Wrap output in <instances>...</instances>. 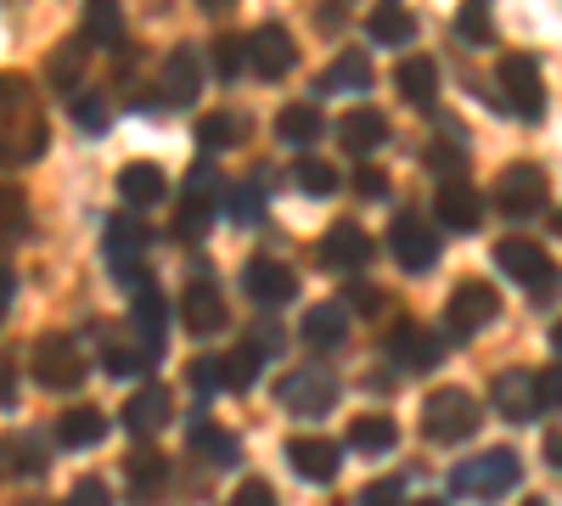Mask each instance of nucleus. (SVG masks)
I'll return each mask as SVG.
<instances>
[{
  "mask_svg": "<svg viewBox=\"0 0 562 506\" xmlns=\"http://www.w3.org/2000/svg\"><path fill=\"white\" fill-rule=\"evenodd\" d=\"M0 135H7V164H34L45 153V119L29 97V85L12 74L7 79V102H0Z\"/></svg>",
  "mask_w": 562,
  "mask_h": 506,
  "instance_id": "obj_1",
  "label": "nucleus"
},
{
  "mask_svg": "<svg viewBox=\"0 0 562 506\" xmlns=\"http://www.w3.org/2000/svg\"><path fill=\"white\" fill-rule=\"evenodd\" d=\"M484 423V405L467 389H434L428 405H422V434L434 445H467Z\"/></svg>",
  "mask_w": 562,
  "mask_h": 506,
  "instance_id": "obj_2",
  "label": "nucleus"
},
{
  "mask_svg": "<svg viewBox=\"0 0 562 506\" xmlns=\"http://www.w3.org/2000/svg\"><path fill=\"white\" fill-rule=\"evenodd\" d=\"M518 479H524V462L506 445H495L450 473V495H506V490H518Z\"/></svg>",
  "mask_w": 562,
  "mask_h": 506,
  "instance_id": "obj_3",
  "label": "nucleus"
},
{
  "mask_svg": "<svg viewBox=\"0 0 562 506\" xmlns=\"http://www.w3.org/2000/svg\"><path fill=\"white\" fill-rule=\"evenodd\" d=\"M495 85H501V108L506 113H518L524 124H540L546 119V79H540V63L535 57H506L501 63V74H495Z\"/></svg>",
  "mask_w": 562,
  "mask_h": 506,
  "instance_id": "obj_4",
  "label": "nucleus"
},
{
  "mask_svg": "<svg viewBox=\"0 0 562 506\" xmlns=\"http://www.w3.org/2000/svg\"><path fill=\"white\" fill-rule=\"evenodd\" d=\"M220 214V175L214 164H192V175H186V187H180V214H175V237H203L209 232V220Z\"/></svg>",
  "mask_w": 562,
  "mask_h": 506,
  "instance_id": "obj_5",
  "label": "nucleus"
},
{
  "mask_svg": "<svg viewBox=\"0 0 562 506\" xmlns=\"http://www.w3.org/2000/svg\"><path fill=\"white\" fill-rule=\"evenodd\" d=\"M29 366H34V383L52 389V394H74V389L85 383V355H79V344H68L63 333H45V338L34 344Z\"/></svg>",
  "mask_w": 562,
  "mask_h": 506,
  "instance_id": "obj_6",
  "label": "nucleus"
},
{
  "mask_svg": "<svg viewBox=\"0 0 562 506\" xmlns=\"http://www.w3.org/2000/svg\"><path fill=\"white\" fill-rule=\"evenodd\" d=\"M276 400L293 411V417H326V411L338 405V378L326 372V366H299V372H288L276 383Z\"/></svg>",
  "mask_w": 562,
  "mask_h": 506,
  "instance_id": "obj_7",
  "label": "nucleus"
},
{
  "mask_svg": "<svg viewBox=\"0 0 562 506\" xmlns=\"http://www.w3.org/2000/svg\"><path fill=\"white\" fill-rule=\"evenodd\" d=\"M147 225L140 220H130V214H119V220H108V237H102V254H108V265H113V276L135 293V288H147V265H140V254H147Z\"/></svg>",
  "mask_w": 562,
  "mask_h": 506,
  "instance_id": "obj_8",
  "label": "nucleus"
},
{
  "mask_svg": "<svg viewBox=\"0 0 562 506\" xmlns=\"http://www.w3.org/2000/svg\"><path fill=\"white\" fill-rule=\"evenodd\" d=\"M495 209L506 220H535L546 209V169L540 164H506L495 175Z\"/></svg>",
  "mask_w": 562,
  "mask_h": 506,
  "instance_id": "obj_9",
  "label": "nucleus"
},
{
  "mask_svg": "<svg viewBox=\"0 0 562 506\" xmlns=\"http://www.w3.org/2000/svg\"><path fill=\"white\" fill-rule=\"evenodd\" d=\"M495 315H501V293L490 282H461L450 293V304H445V327H450V338H473V333L490 327Z\"/></svg>",
  "mask_w": 562,
  "mask_h": 506,
  "instance_id": "obj_10",
  "label": "nucleus"
},
{
  "mask_svg": "<svg viewBox=\"0 0 562 506\" xmlns=\"http://www.w3.org/2000/svg\"><path fill=\"white\" fill-rule=\"evenodd\" d=\"M389 248H394V259L411 270V276H428L434 265H439V254H445V243H439V232L422 214H400L394 220V232H389Z\"/></svg>",
  "mask_w": 562,
  "mask_h": 506,
  "instance_id": "obj_11",
  "label": "nucleus"
},
{
  "mask_svg": "<svg viewBox=\"0 0 562 506\" xmlns=\"http://www.w3.org/2000/svg\"><path fill=\"white\" fill-rule=\"evenodd\" d=\"M434 220L445 225V232H479L484 220V198L467 175H445L439 192H434Z\"/></svg>",
  "mask_w": 562,
  "mask_h": 506,
  "instance_id": "obj_12",
  "label": "nucleus"
},
{
  "mask_svg": "<svg viewBox=\"0 0 562 506\" xmlns=\"http://www.w3.org/2000/svg\"><path fill=\"white\" fill-rule=\"evenodd\" d=\"M490 405H495V417L501 423H535L540 411H546V394H540V378H529V372H501L495 378V389H490Z\"/></svg>",
  "mask_w": 562,
  "mask_h": 506,
  "instance_id": "obj_13",
  "label": "nucleus"
},
{
  "mask_svg": "<svg viewBox=\"0 0 562 506\" xmlns=\"http://www.w3.org/2000/svg\"><path fill=\"white\" fill-rule=\"evenodd\" d=\"M243 293L259 310H281V304H293L299 276H293V265H281V259H248L243 265Z\"/></svg>",
  "mask_w": 562,
  "mask_h": 506,
  "instance_id": "obj_14",
  "label": "nucleus"
},
{
  "mask_svg": "<svg viewBox=\"0 0 562 506\" xmlns=\"http://www.w3.org/2000/svg\"><path fill=\"white\" fill-rule=\"evenodd\" d=\"M158 90H164L169 108H192L203 97V52L198 45H175L164 74H158Z\"/></svg>",
  "mask_w": 562,
  "mask_h": 506,
  "instance_id": "obj_15",
  "label": "nucleus"
},
{
  "mask_svg": "<svg viewBox=\"0 0 562 506\" xmlns=\"http://www.w3.org/2000/svg\"><path fill=\"white\" fill-rule=\"evenodd\" d=\"M495 265H501V276H512V282H524L529 293H546L551 288V259H546V248L540 243H524V237H506L501 248H495Z\"/></svg>",
  "mask_w": 562,
  "mask_h": 506,
  "instance_id": "obj_16",
  "label": "nucleus"
},
{
  "mask_svg": "<svg viewBox=\"0 0 562 506\" xmlns=\"http://www.w3.org/2000/svg\"><path fill=\"white\" fill-rule=\"evenodd\" d=\"M315 259L326 265V270H366L371 259H378V243H371L355 220H338L333 232L321 237V248H315Z\"/></svg>",
  "mask_w": 562,
  "mask_h": 506,
  "instance_id": "obj_17",
  "label": "nucleus"
},
{
  "mask_svg": "<svg viewBox=\"0 0 562 506\" xmlns=\"http://www.w3.org/2000/svg\"><path fill=\"white\" fill-rule=\"evenodd\" d=\"M180 321L192 327L198 338H209V333H220L225 327V299H220V288H214V276L209 270H192V282H186V299H180Z\"/></svg>",
  "mask_w": 562,
  "mask_h": 506,
  "instance_id": "obj_18",
  "label": "nucleus"
},
{
  "mask_svg": "<svg viewBox=\"0 0 562 506\" xmlns=\"http://www.w3.org/2000/svg\"><path fill=\"white\" fill-rule=\"evenodd\" d=\"M439 338L428 327H416V321H394V333H389V360L400 366V372H434L439 366Z\"/></svg>",
  "mask_w": 562,
  "mask_h": 506,
  "instance_id": "obj_19",
  "label": "nucleus"
},
{
  "mask_svg": "<svg viewBox=\"0 0 562 506\" xmlns=\"http://www.w3.org/2000/svg\"><path fill=\"white\" fill-rule=\"evenodd\" d=\"M248 52H254V74L259 79H281V74H293V63H299V52H293V34L281 29V23H259L254 34H248Z\"/></svg>",
  "mask_w": 562,
  "mask_h": 506,
  "instance_id": "obj_20",
  "label": "nucleus"
},
{
  "mask_svg": "<svg viewBox=\"0 0 562 506\" xmlns=\"http://www.w3.org/2000/svg\"><path fill=\"white\" fill-rule=\"evenodd\" d=\"M130 321H135V338L153 349V360H164V349H169V299H164L153 282H147V288H135Z\"/></svg>",
  "mask_w": 562,
  "mask_h": 506,
  "instance_id": "obj_21",
  "label": "nucleus"
},
{
  "mask_svg": "<svg viewBox=\"0 0 562 506\" xmlns=\"http://www.w3.org/2000/svg\"><path fill=\"white\" fill-rule=\"evenodd\" d=\"M288 468L304 479V484H333L338 479V468H344V456H338V445L333 439H288Z\"/></svg>",
  "mask_w": 562,
  "mask_h": 506,
  "instance_id": "obj_22",
  "label": "nucleus"
},
{
  "mask_svg": "<svg viewBox=\"0 0 562 506\" xmlns=\"http://www.w3.org/2000/svg\"><path fill=\"white\" fill-rule=\"evenodd\" d=\"M169 417H175V405H169V389H164V383L135 389V394H130V405H124V428H130L135 439L164 434V428H169Z\"/></svg>",
  "mask_w": 562,
  "mask_h": 506,
  "instance_id": "obj_23",
  "label": "nucleus"
},
{
  "mask_svg": "<svg viewBox=\"0 0 562 506\" xmlns=\"http://www.w3.org/2000/svg\"><path fill=\"white\" fill-rule=\"evenodd\" d=\"M389 142V119L383 113H371V108H355V113H344L338 119V147L344 153H355V158H371Z\"/></svg>",
  "mask_w": 562,
  "mask_h": 506,
  "instance_id": "obj_24",
  "label": "nucleus"
},
{
  "mask_svg": "<svg viewBox=\"0 0 562 506\" xmlns=\"http://www.w3.org/2000/svg\"><path fill=\"white\" fill-rule=\"evenodd\" d=\"M299 338H304L310 349H321V355L344 349V344H349V310H344V304H315V310L304 315Z\"/></svg>",
  "mask_w": 562,
  "mask_h": 506,
  "instance_id": "obj_25",
  "label": "nucleus"
},
{
  "mask_svg": "<svg viewBox=\"0 0 562 506\" xmlns=\"http://www.w3.org/2000/svg\"><path fill=\"white\" fill-rule=\"evenodd\" d=\"M119 198L130 203V209H153V203H164L169 198V180H164V169L158 164H124L119 169Z\"/></svg>",
  "mask_w": 562,
  "mask_h": 506,
  "instance_id": "obj_26",
  "label": "nucleus"
},
{
  "mask_svg": "<svg viewBox=\"0 0 562 506\" xmlns=\"http://www.w3.org/2000/svg\"><path fill=\"white\" fill-rule=\"evenodd\" d=\"M124 484H130V495H140V501L158 495V490L169 484V462H164V450H147V445L130 450V456H124Z\"/></svg>",
  "mask_w": 562,
  "mask_h": 506,
  "instance_id": "obj_27",
  "label": "nucleus"
},
{
  "mask_svg": "<svg viewBox=\"0 0 562 506\" xmlns=\"http://www.w3.org/2000/svg\"><path fill=\"white\" fill-rule=\"evenodd\" d=\"M108 439V417L97 405H74V411H63L57 417V445H68V450H85V445H102Z\"/></svg>",
  "mask_w": 562,
  "mask_h": 506,
  "instance_id": "obj_28",
  "label": "nucleus"
},
{
  "mask_svg": "<svg viewBox=\"0 0 562 506\" xmlns=\"http://www.w3.org/2000/svg\"><path fill=\"white\" fill-rule=\"evenodd\" d=\"M192 456L225 473V468H237V439H231L225 428H214L209 417H192Z\"/></svg>",
  "mask_w": 562,
  "mask_h": 506,
  "instance_id": "obj_29",
  "label": "nucleus"
},
{
  "mask_svg": "<svg viewBox=\"0 0 562 506\" xmlns=\"http://www.w3.org/2000/svg\"><path fill=\"white\" fill-rule=\"evenodd\" d=\"M276 142L293 147V153H310V142H321V113H315L310 102L281 108V113H276Z\"/></svg>",
  "mask_w": 562,
  "mask_h": 506,
  "instance_id": "obj_30",
  "label": "nucleus"
},
{
  "mask_svg": "<svg viewBox=\"0 0 562 506\" xmlns=\"http://www.w3.org/2000/svg\"><path fill=\"white\" fill-rule=\"evenodd\" d=\"M265 355H276L265 338H243V344H237V355H225V389L248 394V389L259 383V366H265Z\"/></svg>",
  "mask_w": 562,
  "mask_h": 506,
  "instance_id": "obj_31",
  "label": "nucleus"
},
{
  "mask_svg": "<svg viewBox=\"0 0 562 506\" xmlns=\"http://www.w3.org/2000/svg\"><path fill=\"white\" fill-rule=\"evenodd\" d=\"M400 445V428L394 417H383V411H371V417H355L349 423V450H366V456H383Z\"/></svg>",
  "mask_w": 562,
  "mask_h": 506,
  "instance_id": "obj_32",
  "label": "nucleus"
},
{
  "mask_svg": "<svg viewBox=\"0 0 562 506\" xmlns=\"http://www.w3.org/2000/svg\"><path fill=\"white\" fill-rule=\"evenodd\" d=\"M366 34L378 40V45H411L416 40V18L405 7H394V0H383V7L366 18Z\"/></svg>",
  "mask_w": 562,
  "mask_h": 506,
  "instance_id": "obj_33",
  "label": "nucleus"
},
{
  "mask_svg": "<svg viewBox=\"0 0 562 506\" xmlns=\"http://www.w3.org/2000/svg\"><path fill=\"white\" fill-rule=\"evenodd\" d=\"M400 97H405L411 108H434V97H439V68H434L428 57L400 63Z\"/></svg>",
  "mask_w": 562,
  "mask_h": 506,
  "instance_id": "obj_34",
  "label": "nucleus"
},
{
  "mask_svg": "<svg viewBox=\"0 0 562 506\" xmlns=\"http://www.w3.org/2000/svg\"><path fill=\"white\" fill-rule=\"evenodd\" d=\"M198 142H203V153L237 147V142H248V119H243V113H209V119L198 124Z\"/></svg>",
  "mask_w": 562,
  "mask_h": 506,
  "instance_id": "obj_35",
  "label": "nucleus"
},
{
  "mask_svg": "<svg viewBox=\"0 0 562 506\" xmlns=\"http://www.w3.org/2000/svg\"><path fill=\"white\" fill-rule=\"evenodd\" d=\"M366 85H371V68H366V57H360V52H344L333 68L321 74L315 97H333V90H366Z\"/></svg>",
  "mask_w": 562,
  "mask_h": 506,
  "instance_id": "obj_36",
  "label": "nucleus"
},
{
  "mask_svg": "<svg viewBox=\"0 0 562 506\" xmlns=\"http://www.w3.org/2000/svg\"><path fill=\"white\" fill-rule=\"evenodd\" d=\"M85 34H90V45H119L124 40V7L119 0H90L85 7Z\"/></svg>",
  "mask_w": 562,
  "mask_h": 506,
  "instance_id": "obj_37",
  "label": "nucleus"
},
{
  "mask_svg": "<svg viewBox=\"0 0 562 506\" xmlns=\"http://www.w3.org/2000/svg\"><path fill=\"white\" fill-rule=\"evenodd\" d=\"M85 45H90V34H79V40H63L57 52H52V85L57 90H74L79 85V74H85Z\"/></svg>",
  "mask_w": 562,
  "mask_h": 506,
  "instance_id": "obj_38",
  "label": "nucleus"
},
{
  "mask_svg": "<svg viewBox=\"0 0 562 506\" xmlns=\"http://www.w3.org/2000/svg\"><path fill=\"white\" fill-rule=\"evenodd\" d=\"M293 187H304L310 198H333V192L344 187V180H338V169H333V164H321V158H310V153H304V158L293 164Z\"/></svg>",
  "mask_w": 562,
  "mask_h": 506,
  "instance_id": "obj_39",
  "label": "nucleus"
},
{
  "mask_svg": "<svg viewBox=\"0 0 562 506\" xmlns=\"http://www.w3.org/2000/svg\"><path fill=\"white\" fill-rule=\"evenodd\" d=\"M147 366H158L153 360V349L135 338V349L130 344H108V355H102V372L108 378H135V372H147Z\"/></svg>",
  "mask_w": 562,
  "mask_h": 506,
  "instance_id": "obj_40",
  "label": "nucleus"
},
{
  "mask_svg": "<svg viewBox=\"0 0 562 506\" xmlns=\"http://www.w3.org/2000/svg\"><path fill=\"white\" fill-rule=\"evenodd\" d=\"M456 34L473 40V45H490L495 40V18H490V0H467L456 12Z\"/></svg>",
  "mask_w": 562,
  "mask_h": 506,
  "instance_id": "obj_41",
  "label": "nucleus"
},
{
  "mask_svg": "<svg viewBox=\"0 0 562 506\" xmlns=\"http://www.w3.org/2000/svg\"><path fill=\"white\" fill-rule=\"evenodd\" d=\"M186 383L198 389V400H209L214 389H225V360L220 355H198L192 366H186Z\"/></svg>",
  "mask_w": 562,
  "mask_h": 506,
  "instance_id": "obj_42",
  "label": "nucleus"
},
{
  "mask_svg": "<svg viewBox=\"0 0 562 506\" xmlns=\"http://www.w3.org/2000/svg\"><path fill=\"white\" fill-rule=\"evenodd\" d=\"M243 63H254L248 40H237V34L214 40V74H220V79H237V74H243Z\"/></svg>",
  "mask_w": 562,
  "mask_h": 506,
  "instance_id": "obj_43",
  "label": "nucleus"
},
{
  "mask_svg": "<svg viewBox=\"0 0 562 506\" xmlns=\"http://www.w3.org/2000/svg\"><path fill=\"white\" fill-rule=\"evenodd\" d=\"M7 456H12V473H29V479H40L45 473V456H40V439H7Z\"/></svg>",
  "mask_w": 562,
  "mask_h": 506,
  "instance_id": "obj_44",
  "label": "nucleus"
},
{
  "mask_svg": "<svg viewBox=\"0 0 562 506\" xmlns=\"http://www.w3.org/2000/svg\"><path fill=\"white\" fill-rule=\"evenodd\" d=\"M259 214H265V192H259V187H248V180H243V187L231 192V220H243V225H254Z\"/></svg>",
  "mask_w": 562,
  "mask_h": 506,
  "instance_id": "obj_45",
  "label": "nucleus"
},
{
  "mask_svg": "<svg viewBox=\"0 0 562 506\" xmlns=\"http://www.w3.org/2000/svg\"><path fill=\"white\" fill-rule=\"evenodd\" d=\"M74 124L90 130V135L108 130V102H102V97H74Z\"/></svg>",
  "mask_w": 562,
  "mask_h": 506,
  "instance_id": "obj_46",
  "label": "nucleus"
},
{
  "mask_svg": "<svg viewBox=\"0 0 562 506\" xmlns=\"http://www.w3.org/2000/svg\"><path fill=\"white\" fill-rule=\"evenodd\" d=\"M355 192H360L366 203H383V198H389V175H383V169H360V175H355Z\"/></svg>",
  "mask_w": 562,
  "mask_h": 506,
  "instance_id": "obj_47",
  "label": "nucleus"
},
{
  "mask_svg": "<svg viewBox=\"0 0 562 506\" xmlns=\"http://www.w3.org/2000/svg\"><path fill=\"white\" fill-rule=\"evenodd\" d=\"M428 169H439V175H461V147H456V135H450V147H428Z\"/></svg>",
  "mask_w": 562,
  "mask_h": 506,
  "instance_id": "obj_48",
  "label": "nucleus"
},
{
  "mask_svg": "<svg viewBox=\"0 0 562 506\" xmlns=\"http://www.w3.org/2000/svg\"><path fill=\"white\" fill-rule=\"evenodd\" d=\"M237 501H243V506H276V490H270L265 479H243Z\"/></svg>",
  "mask_w": 562,
  "mask_h": 506,
  "instance_id": "obj_49",
  "label": "nucleus"
},
{
  "mask_svg": "<svg viewBox=\"0 0 562 506\" xmlns=\"http://www.w3.org/2000/svg\"><path fill=\"white\" fill-rule=\"evenodd\" d=\"M29 232V209L18 203V187H7V237H23Z\"/></svg>",
  "mask_w": 562,
  "mask_h": 506,
  "instance_id": "obj_50",
  "label": "nucleus"
},
{
  "mask_svg": "<svg viewBox=\"0 0 562 506\" xmlns=\"http://www.w3.org/2000/svg\"><path fill=\"white\" fill-rule=\"evenodd\" d=\"M540 394H546V411H562V366H546L540 372Z\"/></svg>",
  "mask_w": 562,
  "mask_h": 506,
  "instance_id": "obj_51",
  "label": "nucleus"
},
{
  "mask_svg": "<svg viewBox=\"0 0 562 506\" xmlns=\"http://www.w3.org/2000/svg\"><path fill=\"white\" fill-rule=\"evenodd\" d=\"M102 495H108V484H102V479H85V484H74V501H79V506H102Z\"/></svg>",
  "mask_w": 562,
  "mask_h": 506,
  "instance_id": "obj_52",
  "label": "nucleus"
},
{
  "mask_svg": "<svg viewBox=\"0 0 562 506\" xmlns=\"http://www.w3.org/2000/svg\"><path fill=\"white\" fill-rule=\"evenodd\" d=\"M400 490H405L400 479H383V484H366V495H360V501H366V506H378V501H394Z\"/></svg>",
  "mask_w": 562,
  "mask_h": 506,
  "instance_id": "obj_53",
  "label": "nucleus"
},
{
  "mask_svg": "<svg viewBox=\"0 0 562 506\" xmlns=\"http://www.w3.org/2000/svg\"><path fill=\"white\" fill-rule=\"evenodd\" d=\"M546 462H551V473H562V434L546 439Z\"/></svg>",
  "mask_w": 562,
  "mask_h": 506,
  "instance_id": "obj_54",
  "label": "nucleus"
},
{
  "mask_svg": "<svg viewBox=\"0 0 562 506\" xmlns=\"http://www.w3.org/2000/svg\"><path fill=\"white\" fill-rule=\"evenodd\" d=\"M12 405H18V366L7 360V411H12Z\"/></svg>",
  "mask_w": 562,
  "mask_h": 506,
  "instance_id": "obj_55",
  "label": "nucleus"
},
{
  "mask_svg": "<svg viewBox=\"0 0 562 506\" xmlns=\"http://www.w3.org/2000/svg\"><path fill=\"white\" fill-rule=\"evenodd\" d=\"M551 349L562 355V321H557V327H551Z\"/></svg>",
  "mask_w": 562,
  "mask_h": 506,
  "instance_id": "obj_56",
  "label": "nucleus"
},
{
  "mask_svg": "<svg viewBox=\"0 0 562 506\" xmlns=\"http://www.w3.org/2000/svg\"><path fill=\"white\" fill-rule=\"evenodd\" d=\"M198 7H209V12H220V7H231V0H198Z\"/></svg>",
  "mask_w": 562,
  "mask_h": 506,
  "instance_id": "obj_57",
  "label": "nucleus"
},
{
  "mask_svg": "<svg viewBox=\"0 0 562 506\" xmlns=\"http://www.w3.org/2000/svg\"><path fill=\"white\" fill-rule=\"evenodd\" d=\"M557 232H562V214H557Z\"/></svg>",
  "mask_w": 562,
  "mask_h": 506,
  "instance_id": "obj_58",
  "label": "nucleus"
}]
</instances>
